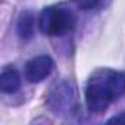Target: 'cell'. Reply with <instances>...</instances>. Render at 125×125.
Masks as SVG:
<instances>
[{"mask_svg":"<svg viewBox=\"0 0 125 125\" xmlns=\"http://www.w3.org/2000/svg\"><path fill=\"white\" fill-rule=\"evenodd\" d=\"M21 87V75L16 68L5 66L0 74V90L5 94L16 93Z\"/></svg>","mask_w":125,"mask_h":125,"instance_id":"5b68a950","label":"cell"},{"mask_svg":"<svg viewBox=\"0 0 125 125\" xmlns=\"http://www.w3.org/2000/svg\"><path fill=\"white\" fill-rule=\"evenodd\" d=\"M34 32H35V15L30 10H25L18 18L16 34L21 40L27 41L34 37Z\"/></svg>","mask_w":125,"mask_h":125,"instance_id":"8992f818","label":"cell"},{"mask_svg":"<svg viewBox=\"0 0 125 125\" xmlns=\"http://www.w3.org/2000/svg\"><path fill=\"white\" fill-rule=\"evenodd\" d=\"M75 16L65 6H47L38 16V30L44 35L62 37L74 30Z\"/></svg>","mask_w":125,"mask_h":125,"instance_id":"7a4b0ae2","label":"cell"},{"mask_svg":"<svg viewBox=\"0 0 125 125\" xmlns=\"http://www.w3.org/2000/svg\"><path fill=\"white\" fill-rule=\"evenodd\" d=\"M125 94V74L115 69H97L87 81L84 99L88 112L102 113L113 100Z\"/></svg>","mask_w":125,"mask_h":125,"instance_id":"6da1fadb","label":"cell"},{"mask_svg":"<svg viewBox=\"0 0 125 125\" xmlns=\"http://www.w3.org/2000/svg\"><path fill=\"white\" fill-rule=\"evenodd\" d=\"M74 5L83 10H90V9H94L96 6H99L100 0H72Z\"/></svg>","mask_w":125,"mask_h":125,"instance_id":"52a82bcc","label":"cell"},{"mask_svg":"<svg viewBox=\"0 0 125 125\" xmlns=\"http://www.w3.org/2000/svg\"><path fill=\"white\" fill-rule=\"evenodd\" d=\"M107 122H118V124H125V113H119L113 118H110Z\"/></svg>","mask_w":125,"mask_h":125,"instance_id":"ba28073f","label":"cell"},{"mask_svg":"<svg viewBox=\"0 0 125 125\" xmlns=\"http://www.w3.org/2000/svg\"><path fill=\"white\" fill-rule=\"evenodd\" d=\"M53 69H54L53 59L47 54H40V56L30 59L25 63L24 75L28 83L35 84V83H41L43 80H46L53 72Z\"/></svg>","mask_w":125,"mask_h":125,"instance_id":"277c9868","label":"cell"},{"mask_svg":"<svg viewBox=\"0 0 125 125\" xmlns=\"http://www.w3.org/2000/svg\"><path fill=\"white\" fill-rule=\"evenodd\" d=\"M75 100H77L75 85L68 80H62V81H57L50 88L46 104L56 115H65L66 112L72 110Z\"/></svg>","mask_w":125,"mask_h":125,"instance_id":"3957f363","label":"cell"}]
</instances>
